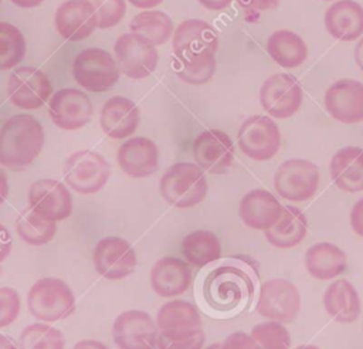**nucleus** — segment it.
<instances>
[{"instance_id":"nucleus-55","label":"nucleus","mask_w":363,"mask_h":349,"mask_svg":"<svg viewBox=\"0 0 363 349\" xmlns=\"http://www.w3.org/2000/svg\"><path fill=\"white\" fill-rule=\"evenodd\" d=\"M323 1H333V0H323Z\"/></svg>"},{"instance_id":"nucleus-4","label":"nucleus","mask_w":363,"mask_h":349,"mask_svg":"<svg viewBox=\"0 0 363 349\" xmlns=\"http://www.w3.org/2000/svg\"><path fill=\"white\" fill-rule=\"evenodd\" d=\"M27 306L38 321L55 322L68 318L75 311V297L65 281L45 277L31 285Z\"/></svg>"},{"instance_id":"nucleus-52","label":"nucleus","mask_w":363,"mask_h":349,"mask_svg":"<svg viewBox=\"0 0 363 349\" xmlns=\"http://www.w3.org/2000/svg\"><path fill=\"white\" fill-rule=\"evenodd\" d=\"M0 349H17V345L6 335H0Z\"/></svg>"},{"instance_id":"nucleus-33","label":"nucleus","mask_w":363,"mask_h":349,"mask_svg":"<svg viewBox=\"0 0 363 349\" xmlns=\"http://www.w3.org/2000/svg\"><path fill=\"white\" fill-rule=\"evenodd\" d=\"M130 33H136L150 41L153 45L164 44L174 31L169 14L160 10H145L133 16L129 23Z\"/></svg>"},{"instance_id":"nucleus-42","label":"nucleus","mask_w":363,"mask_h":349,"mask_svg":"<svg viewBox=\"0 0 363 349\" xmlns=\"http://www.w3.org/2000/svg\"><path fill=\"white\" fill-rule=\"evenodd\" d=\"M221 349H261L257 340L245 332H234L221 343Z\"/></svg>"},{"instance_id":"nucleus-45","label":"nucleus","mask_w":363,"mask_h":349,"mask_svg":"<svg viewBox=\"0 0 363 349\" xmlns=\"http://www.w3.org/2000/svg\"><path fill=\"white\" fill-rule=\"evenodd\" d=\"M11 244L13 241L10 231L3 224H0V262H3L9 257L11 251Z\"/></svg>"},{"instance_id":"nucleus-54","label":"nucleus","mask_w":363,"mask_h":349,"mask_svg":"<svg viewBox=\"0 0 363 349\" xmlns=\"http://www.w3.org/2000/svg\"><path fill=\"white\" fill-rule=\"evenodd\" d=\"M206 349H221V345L220 343H213V345L207 346Z\"/></svg>"},{"instance_id":"nucleus-46","label":"nucleus","mask_w":363,"mask_h":349,"mask_svg":"<svg viewBox=\"0 0 363 349\" xmlns=\"http://www.w3.org/2000/svg\"><path fill=\"white\" fill-rule=\"evenodd\" d=\"M197 1L207 10H213V11L224 10L233 3V0H197Z\"/></svg>"},{"instance_id":"nucleus-5","label":"nucleus","mask_w":363,"mask_h":349,"mask_svg":"<svg viewBox=\"0 0 363 349\" xmlns=\"http://www.w3.org/2000/svg\"><path fill=\"white\" fill-rule=\"evenodd\" d=\"M218 34L207 21L189 18L182 21L173 34V60L199 62L216 58Z\"/></svg>"},{"instance_id":"nucleus-24","label":"nucleus","mask_w":363,"mask_h":349,"mask_svg":"<svg viewBox=\"0 0 363 349\" xmlns=\"http://www.w3.org/2000/svg\"><path fill=\"white\" fill-rule=\"evenodd\" d=\"M190 284V264L180 258L163 257L157 260L150 270V287L159 297H177L186 292Z\"/></svg>"},{"instance_id":"nucleus-56","label":"nucleus","mask_w":363,"mask_h":349,"mask_svg":"<svg viewBox=\"0 0 363 349\" xmlns=\"http://www.w3.org/2000/svg\"><path fill=\"white\" fill-rule=\"evenodd\" d=\"M0 1H1V0H0Z\"/></svg>"},{"instance_id":"nucleus-50","label":"nucleus","mask_w":363,"mask_h":349,"mask_svg":"<svg viewBox=\"0 0 363 349\" xmlns=\"http://www.w3.org/2000/svg\"><path fill=\"white\" fill-rule=\"evenodd\" d=\"M354 61H356L357 67L363 71V37L357 41V44L354 47Z\"/></svg>"},{"instance_id":"nucleus-39","label":"nucleus","mask_w":363,"mask_h":349,"mask_svg":"<svg viewBox=\"0 0 363 349\" xmlns=\"http://www.w3.org/2000/svg\"><path fill=\"white\" fill-rule=\"evenodd\" d=\"M94 7L98 20V28H111L116 26L125 16V0H88Z\"/></svg>"},{"instance_id":"nucleus-51","label":"nucleus","mask_w":363,"mask_h":349,"mask_svg":"<svg viewBox=\"0 0 363 349\" xmlns=\"http://www.w3.org/2000/svg\"><path fill=\"white\" fill-rule=\"evenodd\" d=\"M43 1L44 0H11V3L20 9H34L40 6Z\"/></svg>"},{"instance_id":"nucleus-8","label":"nucleus","mask_w":363,"mask_h":349,"mask_svg":"<svg viewBox=\"0 0 363 349\" xmlns=\"http://www.w3.org/2000/svg\"><path fill=\"white\" fill-rule=\"evenodd\" d=\"M255 309L268 321L289 323L301 311V294L288 279H267L259 287Z\"/></svg>"},{"instance_id":"nucleus-53","label":"nucleus","mask_w":363,"mask_h":349,"mask_svg":"<svg viewBox=\"0 0 363 349\" xmlns=\"http://www.w3.org/2000/svg\"><path fill=\"white\" fill-rule=\"evenodd\" d=\"M295 349H319V348L315 346V345H301V346H298Z\"/></svg>"},{"instance_id":"nucleus-26","label":"nucleus","mask_w":363,"mask_h":349,"mask_svg":"<svg viewBox=\"0 0 363 349\" xmlns=\"http://www.w3.org/2000/svg\"><path fill=\"white\" fill-rule=\"evenodd\" d=\"M325 28L335 40L354 41L363 35V7L354 0H337L325 11Z\"/></svg>"},{"instance_id":"nucleus-49","label":"nucleus","mask_w":363,"mask_h":349,"mask_svg":"<svg viewBox=\"0 0 363 349\" xmlns=\"http://www.w3.org/2000/svg\"><path fill=\"white\" fill-rule=\"evenodd\" d=\"M9 194V182H7V176L6 172L0 167V204L6 200Z\"/></svg>"},{"instance_id":"nucleus-31","label":"nucleus","mask_w":363,"mask_h":349,"mask_svg":"<svg viewBox=\"0 0 363 349\" xmlns=\"http://www.w3.org/2000/svg\"><path fill=\"white\" fill-rule=\"evenodd\" d=\"M267 52L282 68H296L308 58V45L292 30H275L267 40Z\"/></svg>"},{"instance_id":"nucleus-25","label":"nucleus","mask_w":363,"mask_h":349,"mask_svg":"<svg viewBox=\"0 0 363 349\" xmlns=\"http://www.w3.org/2000/svg\"><path fill=\"white\" fill-rule=\"evenodd\" d=\"M140 121V112L136 104L126 96L109 98L101 109L99 123L102 131L112 139H125L130 136Z\"/></svg>"},{"instance_id":"nucleus-21","label":"nucleus","mask_w":363,"mask_h":349,"mask_svg":"<svg viewBox=\"0 0 363 349\" xmlns=\"http://www.w3.org/2000/svg\"><path fill=\"white\" fill-rule=\"evenodd\" d=\"M159 335L166 338H186L201 329V318L197 308L183 299L163 304L156 315Z\"/></svg>"},{"instance_id":"nucleus-6","label":"nucleus","mask_w":363,"mask_h":349,"mask_svg":"<svg viewBox=\"0 0 363 349\" xmlns=\"http://www.w3.org/2000/svg\"><path fill=\"white\" fill-rule=\"evenodd\" d=\"M119 67L111 52L91 47L77 54L72 62V77L77 84L91 92L111 89L119 79Z\"/></svg>"},{"instance_id":"nucleus-11","label":"nucleus","mask_w":363,"mask_h":349,"mask_svg":"<svg viewBox=\"0 0 363 349\" xmlns=\"http://www.w3.org/2000/svg\"><path fill=\"white\" fill-rule=\"evenodd\" d=\"M302 99V87L291 74H274L259 88V104L271 118L286 119L294 116L299 111Z\"/></svg>"},{"instance_id":"nucleus-17","label":"nucleus","mask_w":363,"mask_h":349,"mask_svg":"<svg viewBox=\"0 0 363 349\" xmlns=\"http://www.w3.org/2000/svg\"><path fill=\"white\" fill-rule=\"evenodd\" d=\"M48 115L60 129H81L92 118V102L81 89L62 88L50 98Z\"/></svg>"},{"instance_id":"nucleus-2","label":"nucleus","mask_w":363,"mask_h":349,"mask_svg":"<svg viewBox=\"0 0 363 349\" xmlns=\"http://www.w3.org/2000/svg\"><path fill=\"white\" fill-rule=\"evenodd\" d=\"M44 129L40 121L28 113L13 115L0 126V165L21 170L41 153Z\"/></svg>"},{"instance_id":"nucleus-16","label":"nucleus","mask_w":363,"mask_h":349,"mask_svg":"<svg viewBox=\"0 0 363 349\" xmlns=\"http://www.w3.org/2000/svg\"><path fill=\"white\" fill-rule=\"evenodd\" d=\"M98 274L115 281L130 275L136 267V253L129 241L121 237L101 238L92 253Z\"/></svg>"},{"instance_id":"nucleus-18","label":"nucleus","mask_w":363,"mask_h":349,"mask_svg":"<svg viewBox=\"0 0 363 349\" xmlns=\"http://www.w3.org/2000/svg\"><path fill=\"white\" fill-rule=\"evenodd\" d=\"M196 165L211 174L225 173L234 160V143L220 129H208L199 133L193 142Z\"/></svg>"},{"instance_id":"nucleus-22","label":"nucleus","mask_w":363,"mask_h":349,"mask_svg":"<svg viewBox=\"0 0 363 349\" xmlns=\"http://www.w3.org/2000/svg\"><path fill=\"white\" fill-rule=\"evenodd\" d=\"M119 167L130 177L142 179L153 174L159 166V150L156 143L145 136L125 140L116 155Z\"/></svg>"},{"instance_id":"nucleus-14","label":"nucleus","mask_w":363,"mask_h":349,"mask_svg":"<svg viewBox=\"0 0 363 349\" xmlns=\"http://www.w3.org/2000/svg\"><path fill=\"white\" fill-rule=\"evenodd\" d=\"M157 335L156 322L140 309L123 311L113 321L112 336L119 349H156Z\"/></svg>"},{"instance_id":"nucleus-27","label":"nucleus","mask_w":363,"mask_h":349,"mask_svg":"<svg viewBox=\"0 0 363 349\" xmlns=\"http://www.w3.org/2000/svg\"><path fill=\"white\" fill-rule=\"evenodd\" d=\"M329 172L337 189L346 193L363 190V149L345 146L330 159Z\"/></svg>"},{"instance_id":"nucleus-34","label":"nucleus","mask_w":363,"mask_h":349,"mask_svg":"<svg viewBox=\"0 0 363 349\" xmlns=\"http://www.w3.org/2000/svg\"><path fill=\"white\" fill-rule=\"evenodd\" d=\"M18 237L28 245H44L50 243L55 233L57 224L35 214L30 207L21 210L16 220Z\"/></svg>"},{"instance_id":"nucleus-19","label":"nucleus","mask_w":363,"mask_h":349,"mask_svg":"<svg viewBox=\"0 0 363 349\" xmlns=\"http://www.w3.org/2000/svg\"><path fill=\"white\" fill-rule=\"evenodd\" d=\"M326 112L337 122H363V84L357 79L335 81L323 96Z\"/></svg>"},{"instance_id":"nucleus-3","label":"nucleus","mask_w":363,"mask_h":349,"mask_svg":"<svg viewBox=\"0 0 363 349\" xmlns=\"http://www.w3.org/2000/svg\"><path fill=\"white\" fill-rule=\"evenodd\" d=\"M162 197L177 209H189L200 204L208 190L203 169L190 162L172 165L160 179Z\"/></svg>"},{"instance_id":"nucleus-10","label":"nucleus","mask_w":363,"mask_h":349,"mask_svg":"<svg viewBox=\"0 0 363 349\" xmlns=\"http://www.w3.org/2000/svg\"><path fill=\"white\" fill-rule=\"evenodd\" d=\"M240 150L250 159L264 162L272 159L281 146V132L275 121L267 115L247 118L237 133Z\"/></svg>"},{"instance_id":"nucleus-40","label":"nucleus","mask_w":363,"mask_h":349,"mask_svg":"<svg viewBox=\"0 0 363 349\" xmlns=\"http://www.w3.org/2000/svg\"><path fill=\"white\" fill-rule=\"evenodd\" d=\"M20 295L14 288L0 287V328L13 323L20 314Z\"/></svg>"},{"instance_id":"nucleus-48","label":"nucleus","mask_w":363,"mask_h":349,"mask_svg":"<svg viewBox=\"0 0 363 349\" xmlns=\"http://www.w3.org/2000/svg\"><path fill=\"white\" fill-rule=\"evenodd\" d=\"M133 7L136 9H143V10H149L153 9L156 6H159L163 0H128Z\"/></svg>"},{"instance_id":"nucleus-20","label":"nucleus","mask_w":363,"mask_h":349,"mask_svg":"<svg viewBox=\"0 0 363 349\" xmlns=\"http://www.w3.org/2000/svg\"><path fill=\"white\" fill-rule=\"evenodd\" d=\"M58 34L68 41L89 37L98 27L96 14L88 0H67L58 6L54 17Z\"/></svg>"},{"instance_id":"nucleus-1","label":"nucleus","mask_w":363,"mask_h":349,"mask_svg":"<svg viewBox=\"0 0 363 349\" xmlns=\"http://www.w3.org/2000/svg\"><path fill=\"white\" fill-rule=\"evenodd\" d=\"M255 291V277L251 268L225 261L203 279L201 294L208 308L218 314H231L245 308Z\"/></svg>"},{"instance_id":"nucleus-35","label":"nucleus","mask_w":363,"mask_h":349,"mask_svg":"<svg viewBox=\"0 0 363 349\" xmlns=\"http://www.w3.org/2000/svg\"><path fill=\"white\" fill-rule=\"evenodd\" d=\"M18 346L20 349H64L65 338L60 329L37 322L21 331Z\"/></svg>"},{"instance_id":"nucleus-12","label":"nucleus","mask_w":363,"mask_h":349,"mask_svg":"<svg viewBox=\"0 0 363 349\" xmlns=\"http://www.w3.org/2000/svg\"><path fill=\"white\" fill-rule=\"evenodd\" d=\"M116 64L132 79L147 78L157 67L156 45L136 33L122 34L113 45Z\"/></svg>"},{"instance_id":"nucleus-9","label":"nucleus","mask_w":363,"mask_h":349,"mask_svg":"<svg viewBox=\"0 0 363 349\" xmlns=\"http://www.w3.org/2000/svg\"><path fill=\"white\" fill-rule=\"evenodd\" d=\"M319 169L306 159H288L274 174V189L285 200L306 201L319 187Z\"/></svg>"},{"instance_id":"nucleus-28","label":"nucleus","mask_w":363,"mask_h":349,"mask_svg":"<svg viewBox=\"0 0 363 349\" xmlns=\"http://www.w3.org/2000/svg\"><path fill=\"white\" fill-rule=\"evenodd\" d=\"M323 306L325 311L339 323L354 322L362 311L357 289L345 278L329 284L323 294Z\"/></svg>"},{"instance_id":"nucleus-37","label":"nucleus","mask_w":363,"mask_h":349,"mask_svg":"<svg viewBox=\"0 0 363 349\" xmlns=\"http://www.w3.org/2000/svg\"><path fill=\"white\" fill-rule=\"evenodd\" d=\"M251 336L257 340L261 349H289L291 335L284 323L267 321L255 325L251 329Z\"/></svg>"},{"instance_id":"nucleus-13","label":"nucleus","mask_w":363,"mask_h":349,"mask_svg":"<svg viewBox=\"0 0 363 349\" xmlns=\"http://www.w3.org/2000/svg\"><path fill=\"white\" fill-rule=\"evenodd\" d=\"M51 92V81L37 67H18L11 71L7 81L9 99L21 109H37L43 106L50 99Z\"/></svg>"},{"instance_id":"nucleus-38","label":"nucleus","mask_w":363,"mask_h":349,"mask_svg":"<svg viewBox=\"0 0 363 349\" xmlns=\"http://www.w3.org/2000/svg\"><path fill=\"white\" fill-rule=\"evenodd\" d=\"M172 68L174 74L186 84L201 85L213 78L216 72V58L199 62H179L172 60Z\"/></svg>"},{"instance_id":"nucleus-44","label":"nucleus","mask_w":363,"mask_h":349,"mask_svg":"<svg viewBox=\"0 0 363 349\" xmlns=\"http://www.w3.org/2000/svg\"><path fill=\"white\" fill-rule=\"evenodd\" d=\"M349 221H350V227L352 230L363 238V197L359 199L352 210H350V216H349Z\"/></svg>"},{"instance_id":"nucleus-30","label":"nucleus","mask_w":363,"mask_h":349,"mask_svg":"<svg viewBox=\"0 0 363 349\" xmlns=\"http://www.w3.org/2000/svg\"><path fill=\"white\" fill-rule=\"evenodd\" d=\"M345 251L332 243H316L305 253V267L311 277L329 281L340 275L346 268Z\"/></svg>"},{"instance_id":"nucleus-41","label":"nucleus","mask_w":363,"mask_h":349,"mask_svg":"<svg viewBox=\"0 0 363 349\" xmlns=\"http://www.w3.org/2000/svg\"><path fill=\"white\" fill-rule=\"evenodd\" d=\"M204 340V331L186 338H166L157 335V349H203Z\"/></svg>"},{"instance_id":"nucleus-36","label":"nucleus","mask_w":363,"mask_h":349,"mask_svg":"<svg viewBox=\"0 0 363 349\" xmlns=\"http://www.w3.org/2000/svg\"><path fill=\"white\" fill-rule=\"evenodd\" d=\"M26 54V40L21 31L6 21H0V71L14 68Z\"/></svg>"},{"instance_id":"nucleus-47","label":"nucleus","mask_w":363,"mask_h":349,"mask_svg":"<svg viewBox=\"0 0 363 349\" xmlns=\"http://www.w3.org/2000/svg\"><path fill=\"white\" fill-rule=\"evenodd\" d=\"M72 349H109L105 343L95 339H82L78 340Z\"/></svg>"},{"instance_id":"nucleus-29","label":"nucleus","mask_w":363,"mask_h":349,"mask_svg":"<svg viewBox=\"0 0 363 349\" xmlns=\"http://www.w3.org/2000/svg\"><path fill=\"white\" fill-rule=\"evenodd\" d=\"M267 241L277 248H292L308 234V218L296 206H284L279 220L264 231Z\"/></svg>"},{"instance_id":"nucleus-23","label":"nucleus","mask_w":363,"mask_h":349,"mask_svg":"<svg viewBox=\"0 0 363 349\" xmlns=\"http://www.w3.org/2000/svg\"><path fill=\"white\" fill-rule=\"evenodd\" d=\"M282 204L265 189H252L245 193L238 206L242 223L252 230H268L281 217Z\"/></svg>"},{"instance_id":"nucleus-32","label":"nucleus","mask_w":363,"mask_h":349,"mask_svg":"<svg viewBox=\"0 0 363 349\" xmlns=\"http://www.w3.org/2000/svg\"><path fill=\"white\" fill-rule=\"evenodd\" d=\"M182 254L190 265L196 268H203L220 260L221 244L218 237L213 231L196 230L189 233L183 238Z\"/></svg>"},{"instance_id":"nucleus-43","label":"nucleus","mask_w":363,"mask_h":349,"mask_svg":"<svg viewBox=\"0 0 363 349\" xmlns=\"http://www.w3.org/2000/svg\"><path fill=\"white\" fill-rule=\"evenodd\" d=\"M235 1L247 14H257L259 11L271 10L279 4V0H235Z\"/></svg>"},{"instance_id":"nucleus-7","label":"nucleus","mask_w":363,"mask_h":349,"mask_svg":"<svg viewBox=\"0 0 363 349\" xmlns=\"http://www.w3.org/2000/svg\"><path fill=\"white\" fill-rule=\"evenodd\" d=\"M109 165L106 159L89 149L74 152L64 163V179L67 184L81 194L99 192L109 179Z\"/></svg>"},{"instance_id":"nucleus-15","label":"nucleus","mask_w":363,"mask_h":349,"mask_svg":"<svg viewBox=\"0 0 363 349\" xmlns=\"http://www.w3.org/2000/svg\"><path fill=\"white\" fill-rule=\"evenodd\" d=\"M28 207L48 221H61L72 213V197L65 184L55 179H38L28 189Z\"/></svg>"}]
</instances>
